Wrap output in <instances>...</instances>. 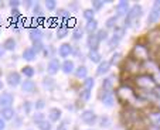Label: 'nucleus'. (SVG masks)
Here are the masks:
<instances>
[{
  "instance_id": "f257e3e1",
  "label": "nucleus",
  "mask_w": 160,
  "mask_h": 130,
  "mask_svg": "<svg viewBox=\"0 0 160 130\" xmlns=\"http://www.w3.org/2000/svg\"><path fill=\"white\" fill-rule=\"evenodd\" d=\"M116 96H118V99L122 103L130 106L133 103V100H135V98L138 96V94H136L135 89L130 85H122V86L118 88V91H116Z\"/></svg>"
},
{
  "instance_id": "f03ea898",
  "label": "nucleus",
  "mask_w": 160,
  "mask_h": 130,
  "mask_svg": "<svg viewBox=\"0 0 160 130\" xmlns=\"http://www.w3.org/2000/svg\"><path fill=\"white\" fill-rule=\"evenodd\" d=\"M130 57L138 60L139 62H146V61L152 60L150 58V50H149V46L146 44H142V42H136L132 48V52H130Z\"/></svg>"
},
{
  "instance_id": "7ed1b4c3",
  "label": "nucleus",
  "mask_w": 160,
  "mask_h": 130,
  "mask_svg": "<svg viewBox=\"0 0 160 130\" xmlns=\"http://www.w3.org/2000/svg\"><path fill=\"white\" fill-rule=\"evenodd\" d=\"M143 14V9L140 4H135V6L130 7L129 13H128V16L125 17V24L123 27L125 28H129L132 27V26H139V18L142 17Z\"/></svg>"
},
{
  "instance_id": "20e7f679",
  "label": "nucleus",
  "mask_w": 160,
  "mask_h": 130,
  "mask_svg": "<svg viewBox=\"0 0 160 130\" xmlns=\"http://www.w3.org/2000/svg\"><path fill=\"white\" fill-rule=\"evenodd\" d=\"M135 85L140 91H153L157 86L153 76L149 75V74H140V75H138L135 78Z\"/></svg>"
},
{
  "instance_id": "39448f33",
  "label": "nucleus",
  "mask_w": 160,
  "mask_h": 130,
  "mask_svg": "<svg viewBox=\"0 0 160 130\" xmlns=\"http://www.w3.org/2000/svg\"><path fill=\"white\" fill-rule=\"evenodd\" d=\"M123 70H125V72H128L129 75L138 76L139 72L142 71V62H139L138 60H135V58H132V57H128L123 64Z\"/></svg>"
},
{
  "instance_id": "423d86ee",
  "label": "nucleus",
  "mask_w": 160,
  "mask_h": 130,
  "mask_svg": "<svg viewBox=\"0 0 160 130\" xmlns=\"http://www.w3.org/2000/svg\"><path fill=\"white\" fill-rule=\"evenodd\" d=\"M148 119H149V123L152 124V127L160 129V110L159 109H156V108H154L153 110H149Z\"/></svg>"
},
{
  "instance_id": "0eeeda50",
  "label": "nucleus",
  "mask_w": 160,
  "mask_h": 130,
  "mask_svg": "<svg viewBox=\"0 0 160 130\" xmlns=\"http://www.w3.org/2000/svg\"><path fill=\"white\" fill-rule=\"evenodd\" d=\"M97 119H98L97 115H95V112L92 109H85L81 113V120L87 124H94L97 122Z\"/></svg>"
},
{
  "instance_id": "6e6552de",
  "label": "nucleus",
  "mask_w": 160,
  "mask_h": 130,
  "mask_svg": "<svg viewBox=\"0 0 160 130\" xmlns=\"http://www.w3.org/2000/svg\"><path fill=\"white\" fill-rule=\"evenodd\" d=\"M129 10H130V6H129V2H126V0H121L116 4V16L118 17H123V16L126 17Z\"/></svg>"
},
{
  "instance_id": "1a4fd4ad",
  "label": "nucleus",
  "mask_w": 160,
  "mask_h": 130,
  "mask_svg": "<svg viewBox=\"0 0 160 130\" xmlns=\"http://www.w3.org/2000/svg\"><path fill=\"white\" fill-rule=\"evenodd\" d=\"M13 102H14V96H13L10 92H3L0 94V106L2 108H12Z\"/></svg>"
},
{
  "instance_id": "9d476101",
  "label": "nucleus",
  "mask_w": 160,
  "mask_h": 130,
  "mask_svg": "<svg viewBox=\"0 0 160 130\" xmlns=\"http://www.w3.org/2000/svg\"><path fill=\"white\" fill-rule=\"evenodd\" d=\"M148 41H149V44L159 48L160 47V28H154V30H152L148 34Z\"/></svg>"
},
{
  "instance_id": "9b49d317",
  "label": "nucleus",
  "mask_w": 160,
  "mask_h": 130,
  "mask_svg": "<svg viewBox=\"0 0 160 130\" xmlns=\"http://www.w3.org/2000/svg\"><path fill=\"white\" fill-rule=\"evenodd\" d=\"M101 99H102V103L106 108H112V106L115 105V94L112 91H103Z\"/></svg>"
},
{
  "instance_id": "f8f14e48",
  "label": "nucleus",
  "mask_w": 160,
  "mask_h": 130,
  "mask_svg": "<svg viewBox=\"0 0 160 130\" xmlns=\"http://www.w3.org/2000/svg\"><path fill=\"white\" fill-rule=\"evenodd\" d=\"M7 84L10 85V86H13V88H16V86H18V85H21V76L18 72H16V71H12V72L7 74Z\"/></svg>"
},
{
  "instance_id": "ddd939ff",
  "label": "nucleus",
  "mask_w": 160,
  "mask_h": 130,
  "mask_svg": "<svg viewBox=\"0 0 160 130\" xmlns=\"http://www.w3.org/2000/svg\"><path fill=\"white\" fill-rule=\"evenodd\" d=\"M60 70H61V62L57 58H51L48 65H47V72H48L50 75H55V74H58Z\"/></svg>"
},
{
  "instance_id": "4468645a",
  "label": "nucleus",
  "mask_w": 160,
  "mask_h": 130,
  "mask_svg": "<svg viewBox=\"0 0 160 130\" xmlns=\"http://www.w3.org/2000/svg\"><path fill=\"white\" fill-rule=\"evenodd\" d=\"M42 30L40 27H31L30 30H28V36H30V40L33 42L36 41H41L42 40Z\"/></svg>"
},
{
  "instance_id": "2eb2a0df",
  "label": "nucleus",
  "mask_w": 160,
  "mask_h": 130,
  "mask_svg": "<svg viewBox=\"0 0 160 130\" xmlns=\"http://www.w3.org/2000/svg\"><path fill=\"white\" fill-rule=\"evenodd\" d=\"M71 54H72V46L68 44V42L61 44L60 48H58V55H60L61 58H67V57H70Z\"/></svg>"
},
{
  "instance_id": "dca6fc26",
  "label": "nucleus",
  "mask_w": 160,
  "mask_h": 130,
  "mask_svg": "<svg viewBox=\"0 0 160 130\" xmlns=\"http://www.w3.org/2000/svg\"><path fill=\"white\" fill-rule=\"evenodd\" d=\"M21 91L24 94H33L36 91V82L31 81V79H26V81L21 82Z\"/></svg>"
},
{
  "instance_id": "f3484780",
  "label": "nucleus",
  "mask_w": 160,
  "mask_h": 130,
  "mask_svg": "<svg viewBox=\"0 0 160 130\" xmlns=\"http://www.w3.org/2000/svg\"><path fill=\"white\" fill-rule=\"evenodd\" d=\"M87 44H88V47H89V50H98L101 41H99V38H98L97 33H95V34H89V36H88Z\"/></svg>"
},
{
  "instance_id": "a211bd4d",
  "label": "nucleus",
  "mask_w": 160,
  "mask_h": 130,
  "mask_svg": "<svg viewBox=\"0 0 160 130\" xmlns=\"http://www.w3.org/2000/svg\"><path fill=\"white\" fill-rule=\"evenodd\" d=\"M61 70H62V72H64V74H67V75L72 74L74 71H75V65H74V61H71V60H65L62 64H61Z\"/></svg>"
},
{
  "instance_id": "6ab92c4d",
  "label": "nucleus",
  "mask_w": 160,
  "mask_h": 130,
  "mask_svg": "<svg viewBox=\"0 0 160 130\" xmlns=\"http://www.w3.org/2000/svg\"><path fill=\"white\" fill-rule=\"evenodd\" d=\"M111 61H106L103 60L101 64H98V70H97V74L98 75H103V74H108L109 70H111Z\"/></svg>"
},
{
  "instance_id": "aec40b11",
  "label": "nucleus",
  "mask_w": 160,
  "mask_h": 130,
  "mask_svg": "<svg viewBox=\"0 0 160 130\" xmlns=\"http://www.w3.org/2000/svg\"><path fill=\"white\" fill-rule=\"evenodd\" d=\"M88 58H89L91 62H95V64H101L102 62V55L98 50H89L88 52Z\"/></svg>"
},
{
  "instance_id": "412c9836",
  "label": "nucleus",
  "mask_w": 160,
  "mask_h": 130,
  "mask_svg": "<svg viewBox=\"0 0 160 130\" xmlns=\"http://www.w3.org/2000/svg\"><path fill=\"white\" fill-rule=\"evenodd\" d=\"M57 18H58V20H61V23H64V24H65L67 21L71 18V13L68 12L67 9H58L57 10Z\"/></svg>"
},
{
  "instance_id": "4be33fe9",
  "label": "nucleus",
  "mask_w": 160,
  "mask_h": 130,
  "mask_svg": "<svg viewBox=\"0 0 160 130\" xmlns=\"http://www.w3.org/2000/svg\"><path fill=\"white\" fill-rule=\"evenodd\" d=\"M61 115H62L61 109H58V108H51V109H50V112H48L50 122H58L61 119Z\"/></svg>"
},
{
  "instance_id": "5701e85b",
  "label": "nucleus",
  "mask_w": 160,
  "mask_h": 130,
  "mask_svg": "<svg viewBox=\"0 0 160 130\" xmlns=\"http://www.w3.org/2000/svg\"><path fill=\"white\" fill-rule=\"evenodd\" d=\"M33 16L36 17V20H44V12L40 3H34L33 6Z\"/></svg>"
},
{
  "instance_id": "b1692460",
  "label": "nucleus",
  "mask_w": 160,
  "mask_h": 130,
  "mask_svg": "<svg viewBox=\"0 0 160 130\" xmlns=\"http://www.w3.org/2000/svg\"><path fill=\"white\" fill-rule=\"evenodd\" d=\"M14 116H16V112L13 108H4V109H2V118L4 120H13Z\"/></svg>"
},
{
  "instance_id": "393cba45",
  "label": "nucleus",
  "mask_w": 160,
  "mask_h": 130,
  "mask_svg": "<svg viewBox=\"0 0 160 130\" xmlns=\"http://www.w3.org/2000/svg\"><path fill=\"white\" fill-rule=\"evenodd\" d=\"M159 20H160V12L152 9L148 16V24H154V23H157Z\"/></svg>"
},
{
  "instance_id": "a878e982",
  "label": "nucleus",
  "mask_w": 160,
  "mask_h": 130,
  "mask_svg": "<svg viewBox=\"0 0 160 130\" xmlns=\"http://www.w3.org/2000/svg\"><path fill=\"white\" fill-rule=\"evenodd\" d=\"M113 79L115 76H108L102 81V89L103 91H113Z\"/></svg>"
},
{
  "instance_id": "bb28decb",
  "label": "nucleus",
  "mask_w": 160,
  "mask_h": 130,
  "mask_svg": "<svg viewBox=\"0 0 160 130\" xmlns=\"http://www.w3.org/2000/svg\"><path fill=\"white\" fill-rule=\"evenodd\" d=\"M68 33H70V28L67 27V24H64V23H61V24L57 27V37L58 38H64V37H67Z\"/></svg>"
},
{
  "instance_id": "cd10ccee",
  "label": "nucleus",
  "mask_w": 160,
  "mask_h": 130,
  "mask_svg": "<svg viewBox=\"0 0 160 130\" xmlns=\"http://www.w3.org/2000/svg\"><path fill=\"white\" fill-rule=\"evenodd\" d=\"M85 30L88 31L89 34H95L98 31V21L95 20H91V21H88L87 23V26H85Z\"/></svg>"
},
{
  "instance_id": "c85d7f7f",
  "label": "nucleus",
  "mask_w": 160,
  "mask_h": 130,
  "mask_svg": "<svg viewBox=\"0 0 160 130\" xmlns=\"http://www.w3.org/2000/svg\"><path fill=\"white\" fill-rule=\"evenodd\" d=\"M74 74H75V76L78 79H85V78H88V70H87V67H84V65H81V67H78L75 71H74Z\"/></svg>"
},
{
  "instance_id": "c756f323",
  "label": "nucleus",
  "mask_w": 160,
  "mask_h": 130,
  "mask_svg": "<svg viewBox=\"0 0 160 130\" xmlns=\"http://www.w3.org/2000/svg\"><path fill=\"white\" fill-rule=\"evenodd\" d=\"M16 46H17V42H16V40L13 38V37L7 38L6 41L3 42L4 50H7V51H14V50H16Z\"/></svg>"
},
{
  "instance_id": "7c9ffc66",
  "label": "nucleus",
  "mask_w": 160,
  "mask_h": 130,
  "mask_svg": "<svg viewBox=\"0 0 160 130\" xmlns=\"http://www.w3.org/2000/svg\"><path fill=\"white\" fill-rule=\"evenodd\" d=\"M36 52H34V50L33 48H26L24 51H23V58H24L26 61H28V62H30V61H34L36 60Z\"/></svg>"
},
{
  "instance_id": "2f4dec72",
  "label": "nucleus",
  "mask_w": 160,
  "mask_h": 130,
  "mask_svg": "<svg viewBox=\"0 0 160 130\" xmlns=\"http://www.w3.org/2000/svg\"><path fill=\"white\" fill-rule=\"evenodd\" d=\"M82 37H84V28H82L81 26H77L72 31V38L75 40V41H78V40L82 38Z\"/></svg>"
},
{
  "instance_id": "473e14b6",
  "label": "nucleus",
  "mask_w": 160,
  "mask_h": 130,
  "mask_svg": "<svg viewBox=\"0 0 160 130\" xmlns=\"http://www.w3.org/2000/svg\"><path fill=\"white\" fill-rule=\"evenodd\" d=\"M21 72H23V75L24 76H27L28 79H31L34 76V74H36V70H34L33 67H30V65H27V67H23Z\"/></svg>"
},
{
  "instance_id": "72a5a7b5",
  "label": "nucleus",
  "mask_w": 160,
  "mask_h": 130,
  "mask_svg": "<svg viewBox=\"0 0 160 130\" xmlns=\"http://www.w3.org/2000/svg\"><path fill=\"white\" fill-rule=\"evenodd\" d=\"M118 16H111V17H109L108 18V20H106V23H105V24H106V28H115L116 27V23H118Z\"/></svg>"
},
{
  "instance_id": "f704fd0d",
  "label": "nucleus",
  "mask_w": 160,
  "mask_h": 130,
  "mask_svg": "<svg viewBox=\"0 0 160 130\" xmlns=\"http://www.w3.org/2000/svg\"><path fill=\"white\" fill-rule=\"evenodd\" d=\"M94 85H95V79H94V78H85V79H84V82H82V88L92 91Z\"/></svg>"
},
{
  "instance_id": "c9c22d12",
  "label": "nucleus",
  "mask_w": 160,
  "mask_h": 130,
  "mask_svg": "<svg viewBox=\"0 0 160 130\" xmlns=\"http://www.w3.org/2000/svg\"><path fill=\"white\" fill-rule=\"evenodd\" d=\"M121 40H122V37H119V36H116V34H113V36L111 37V40H109V48H115V47H118V44L121 42Z\"/></svg>"
},
{
  "instance_id": "e433bc0d",
  "label": "nucleus",
  "mask_w": 160,
  "mask_h": 130,
  "mask_svg": "<svg viewBox=\"0 0 160 130\" xmlns=\"http://www.w3.org/2000/svg\"><path fill=\"white\" fill-rule=\"evenodd\" d=\"M37 127H38L40 130H51V122H47V119L42 122H40V123H36Z\"/></svg>"
},
{
  "instance_id": "4c0bfd02",
  "label": "nucleus",
  "mask_w": 160,
  "mask_h": 130,
  "mask_svg": "<svg viewBox=\"0 0 160 130\" xmlns=\"http://www.w3.org/2000/svg\"><path fill=\"white\" fill-rule=\"evenodd\" d=\"M94 16H95V10L94 9H85L84 10V18L87 21L94 20Z\"/></svg>"
},
{
  "instance_id": "58836bf2",
  "label": "nucleus",
  "mask_w": 160,
  "mask_h": 130,
  "mask_svg": "<svg viewBox=\"0 0 160 130\" xmlns=\"http://www.w3.org/2000/svg\"><path fill=\"white\" fill-rule=\"evenodd\" d=\"M42 85H44V88H47V89H50V91H51V89L55 86V81L52 78H44Z\"/></svg>"
},
{
  "instance_id": "ea45409f",
  "label": "nucleus",
  "mask_w": 160,
  "mask_h": 130,
  "mask_svg": "<svg viewBox=\"0 0 160 130\" xmlns=\"http://www.w3.org/2000/svg\"><path fill=\"white\" fill-rule=\"evenodd\" d=\"M31 48L34 50V52L36 54H38V52H41V51H44V44H42V41H36V42H33V47Z\"/></svg>"
},
{
  "instance_id": "a19ab883",
  "label": "nucleus",
  "mask_w": 160,
  "mask_h": 130,
  "mask_svg": "<svg viewBox=\"0 0 160 130\" xmlns=\"http://www.w3.org/2000/svg\"><path fill=\"white\" fill-rule=\"evenodd\" d=\"M97 36L99 38V41H106L108 40V30L106 28H101V30L97 31Z\"/></svg>"
},
{
  "instance_id": "79ce46f5",
  "label": "nucleus",
  "mask_w": 160,
  "mask_h": 130,
  "mask_svg": "<svg viewBox=\"0 0 160 130\" xmlns=\"http://www.w3.org/2000/svg\"><path fill=\"white\" fill-rule=\"evenodd\" d=\"M45 9L50 10V12H54L57 9V2L55 0H47L45 2Z\"/></svg>"
},
{
  "instance_id": "37998d69",
  "label": "nucleus",
  "mask_w": 160,
  "mask_h": 130,
  "mask_svg": "<svg viewBox=\"0 0 160 130\" xmlns=\"http://www.w3.org/2000/svg\"><path fill=\"white\" fill-rule=\"evenodd\" d=\"M106 2H103V0H94L92 2V9L94 10H101L103 6H105Z\"/></svg>"
},
{
  "instance_id": "c03bdc74",
  "label": "nucleus",
  "mask_w": 160,
  "mask_h": 130,
  "mask_svg": "<svg viewBox=\"0 0 160 130\" xmlns=\"http://www.w3.org/2000/svg\"><path fill=\"white\" fill-rule=\"evenodd\" d=\"M79 98H81L82 100H88L91 98V91H89V89H84V88H82V91L79 92Z\"/></svg>"
},
{
  "instance_id": "a18cd8bd",
  "label": "nucleus",
  "mask_w": 160,
  "mask_h": 130,
  "mask_svg": "<svg viewBox=\"0 0 160 130\" xmlns=\"http://www.w3.org/2000/svg\"><path fill=\"white\" fill-rule=\"evenodd\" d=\"M33 120H34V123H40V122L45 120V116L42 115V113H36V115L33 116Z\"/></svg>"
},
{
  "instance_id": "49530a36",
  "label": "nucleus",
  "mask_w": 160,
  "mask_h": 130,
  "mask_svg": "<svg viewBox=\"0 0 160 130\" xmlns=\"http://www.w3.org/2000/svg\"><path fill=\"white\" fill-rule=\"evenodd\" d=\"M119 60H121V54H119V52H115V54L112 55V60H111V65H116V64L119 62Z\"/></svg>"
},
{
  "instance_id": "de8ad7c7",
  "label": "nucleus",
  "mask_w": 160,
  "mask_h": 130,
  "mask_svg": "<svg viewBox=\"0 0 160 130\" xmlns=\"http://www.w3.org/2000/svg\"><path fill=\"white\" fill-rule=\"evenodd\" d=\"M23 109H24V112L27 113V115H30V113H31V102L26 100V102L23 103Z\"/></svg>"
},
{
  "instance_id": "09e8293b",
  "label": "nucleus",
  "mask_w": 160,
  "mask_h": 130,
  "mask_svg": "<svg viewBox=\"0 0 160 130\" xmlns=\"http://www.w3.org/2000/svg\"><path fill=\"white\" fill-rule=\"evenodd\" d=\"M9 6L12 7V10L13 9H17V7L20 6V2H18V0H10V2H9Z\"/></svg>"
},
{
  "instance_id": "8fccbe9b",
  "label": "nucleus",
  "mask_w": 160,
  "mask_h": 130,
  "mask_svg": "<svg viewBox=\"0 0 160 130\" xmlns=\"http://www.w3.org/2000/svg\"><path fill=\"white\" fill-rule=\"evenodd\" d=\"M34 106H36V109H42V108L45 106V102H44L42 99H38V100L36 102V105H34Z\"/></svg>"
},
{
  "instance_id": "3c124183",
  "label": "nucleus",
  "mask_w": 160,
  "mask_h": 130,
  "mask_svg": "<svg viewBox=\"0 0 160 130\" xmlns=\"http://www.w3.org/2000/svg\"><path fill=\"white\" fill-rule=\"evenodd\" d=\"M101 124H102V127H108L109 124H111V120H109V119L105 116V118L101 119Z\"/></svg>"
},
{
  "instance_id": "603ef678",
  "label": "nucleus",
  "mask_w": 160,
  "mask_h": 130,
  "mask_svg": "<svg viewBox=\"0 0 160 130\" xmlns=\"http://www.w3.org/2000/svg\"><path fill=\"white\" fill-rule=\"evenodd\" d=\"M153 79H154V82H156V85L160 88V71L154 74V75H153Z\"/></svg>"
},
{
  "instance_id": "864d4df0",
  "label": "nucleus",
  "mask_w": 160,
  "mask_h": 130,
  "mask_svg": "<svg viewBox=\"0 0 160 130\" xmlns=\"http://www.w3.org/2000/svg\"><path fill=\"white\" fill-rule=\"evenodd\" d=\"M75 23H77V21H75V18H74V17H71L70 20H68V21H67V23H65V24H67V27L70 28V27H72V26L75 24Z\"/></svg>"
},
{
  "instance_id": "5fc2aeb1",
  "label": "nucleus",
  "mask_w": 160,
  "mask_h": 130,
  "mask_svg": "<svg viewBox=\"0 0 160 130\" xmlns=\"http://www.w3.org/2000/svg\"><path fill=\"white\" fill-rule=\"evenodd\" d=\"M152 9L153 10H157V12H160V0H156L153 3V6H152Z\"/></svg>"
},
{
  "instance_id": "6e6d98bb",
  "label": "nucleus",
  "mask_w": 160,
  "mask_h": 130,
  "mask_svg": "<svg viewBox=\"0 0 160 130\" xmlns=\"http://www.w3.org/2000/svg\"><path fill=\"white\" fill-rule=\"evenodd\" d=\"M4 127H6V120L0 116V130H4Z\"/></svg>"
},
{
  "instance_id": "4d7b16f0",
  "label": "nucleus",
  "mask_w": 160,
  "mask_h": 130,
  "mask_svg": "<svg viewBox=\"0 0 160 130\" xmlns=\"http://www.w3.org/2000/svg\"><path fill=\"white\" fill-rule=\"evenodd\" d=\"M31 6H34V2H31V0H27L24 3V7H27V9H30Z\"/></svg>"
},
{
  "instance_id": "13d9d810",
  "label": "nucleus",
  "mask_w": 160,
  "mask_h": 130,
  "mask_svg": "<svg viewBox=\"0 0 160 130\" xmlns=\"http://www.w3.org/2000/svg\"><path fill=\"white\" fill-rule=\"evenodd\" d=\"M4 52H6V50H4V47L2 46V44H0V58L4 55Z\"/></svg>"
},
{
  "instance_id": "bf43d9fd",
  "label": "nucleus",
  "mask_w": 160,
  "mask_h": 130,
  "mask_svg": "<svg viewBox=\"0 0 160 130\" xmlns=\"http://www.w3.org/2000/svg\"><path fill=\"white\" fill-rule=\"evenodd\" d=\"M57 130H67V124L65 123H61L60 126L57 127Z\"/></svg>"
},
{
  "instance_id": "052dcab7",
  "label": "nucleus",
  "mask_w": 160,
  "mask_h": 130,
  "mask_svg": "<svg viewBox=\"0 0 160 130\" xmlns=\"http://www.w3.org/2000/svg\"><path fill=\"white\" fill-rule=\"evenodd\" d=\"M2 89H3V82L0 81V91H2Z\"/></svg>"
},
{
  "instance_id": "680f3d73",
  "label": "nucleus",
  "mask_w": 160,
  "mask_h": 130,
  "mask_svg": "<svg viewBox=\"0 0 160 130\" xmlns=\"http://www.w3.org/2000/svg\"><path fill=\"white\" fill-rule=\"evenodd\" d=\"M0 24H2V17H0Z\"/></svg>"
},
{
  "instance_id": "e2e57ef3",
  "label": "nucleus",
  "mask_w": 160,
  "mask_h": 130,
  "mask_svg": "<svg viewBox=\"0 0 160 130\" xmlns=\"http://www.w3.org/2000/svg\"><path fill=\"white\" fill-rule=\"evenodd\" d=\"M30 130H31V129H30Z\"/></svg>"
}]
</instances>
